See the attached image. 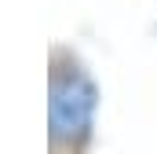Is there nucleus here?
I'll list each match as a JSON object with an SVG mask.
<instances>
[{"label":"nucleus","mask_w":157,"mask_h":154,"mask_svg":"<svg viewBox=\"0 0 157 154\" xmlns=\"http://www.w3.org/2000/svg\"><path fill=\"white\" fill-rule=\"evenodd\" d=\"M95 88L80 74H66L51 84V132L59 140H77L91 125Z\"/></svg>","instance_id":"obj_1"}]
</instances>
